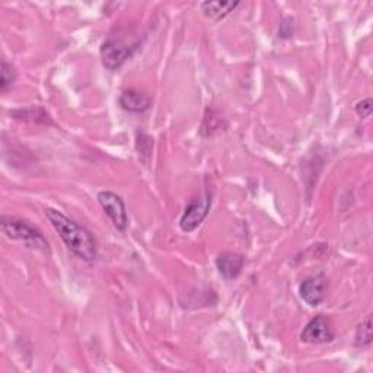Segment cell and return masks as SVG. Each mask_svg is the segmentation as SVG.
I'll return each mask as SVG.
<instances>
[{
    "label": "cell",
    "mask_w": 373,
    "mask_h": 373,
    "mask_svg": "<svg viewBox=\"0 0 373 373\" xmlns=\"http://www.w3.org/2000/svg\"><path fill=\"white\" fill-rule=\"evenodd\" d=\"M46 216L53 225L60 238L68 245L69 250L84 261H95L98 255L96 242L87 227L80 226L63 213L54 209H46Z\"/></svg>",
    "instance_id": "1"
},
{
    "label": "cell",
    "mask_w": 373,
    "mask_h": 373,
    "mask_svg": "<svg viewBox=\"0 0 373 373\" xmlns=\"http://www.w3.org/2000/svg\"><path fill=\"white\" fill-rule=\"evenodd\" d=\"M2 232L12 241L23 242L34 250L50 254V246L44 235L30 222L13 216H2Z\"/></svg>",
    "instance_id": "2"
},
{
    "label": "cell",
    "mask_w": 373,
    "mask_h": 373,
    "mask_svg": "<svg viewBox=\"0 0 373 373\" xmlns=\"http://www.w3.org/2000/svg\"><path fill=\"white\" fill-rule=\"evenodd\" d=\"M139 47V41L129 43L126 38L110 37L101 47L102 63L108 70H118L133 56Z\"/></svg>",
    "instance_id": "3"
},
{
    "label": "cell",
    "mask_w": 373,
    "mask_h": 373,
    "mask_svg": "<svg viewBox=\"0 0 373 373\" xmlns=\"http://www.w3.org/2000/svg\"><path fill=\"white\" fill-rule=\"evenodd\" d=\"M212 206V194L204 193L201 197L194 198L185 207V212L179 220V226L184 232H191L201 225V222L209 215Z\"/></svg>",
    "instance_id": "4"
},
{
    "label": "cell",
    "mask_w": 373,
    "mask_h": 373,
    "mask_svg": "<svg viewBox=\"0 0 373 373\" xmlns=\"http://www.w3.org/2000/svg\"><path fill=\"white\" fill-rule=\"evenodd\" d=\"M98 201L117 229L121 232L126 231L129 226V216L122 198L113 191H101L98 194Z\"/></svg>",
    "instance_id": "5"
},
{
    "label": "cell",
    "mask_w": 373,
    "mask_h": 373,
    "mask_svg": "<svg viewBox=\"0 0 373 373\" xmlns=\"http://www.w3.org/2000/svg\"><path fill=\"white\" fill-rule=\"evenodd\" d=\"M301 340L303 343H309V344L329 343V341L334 340V333L329 327L328 320L324 318L322 315H318L308 322V325L302 331Z\"/></svg>",
    "instance_id": "6"
},
{
    "label": "cell",
    "mask_w": 373,
    "mask_h": 373,
    "mask_svg": "<svg viewBox=\"0 0 373 373\" xmlns=\"http://www.w3.org/2000/svg\"><path fill=\"white\" fill-rule=\"evenodd\" d=\"M327 283L322 274L309 277L301 284V298L309 306H318L325 299Z\"/></svg>",
    "instance_id": "7"
},
{
    "label": "cell",
    "mask_w": 373,
    "mask_h": 373,
    "mask_svg": "<svg viewBox=\"0 0 373 373\" xmlns=\"http://www.w3.org/2000/svg\"><path fill=\"white\" fill-rule=\"evenodd\" d=\"M120 106L122 110H126L129 113H134V114H140L148 111L152 106V98L146 94L134 91V89H129V91H124L120 95Z\"/></svg>",
    "instance_id": "8"
},
{
    "label": "cell",
    "mask_w": 373,
    "mask_h": 373,
    "mask_svg": "<svg viewBox=\"0 0 373 373\" xmlns=\"http://www.w3.org/2000/svg\"><path fill=\"white\" fill-rule=\"evenodd\" d=\"M216 265L219 268L220 274L227 279V280H234L236 279L241 272H242V267H244V258L238 254H231V253H226V254H220L216 260Z\"/></svg>",
    "instance_id": "9"
},
{
    "label": "cell",
    "mask_w": 373,
    "mask_h": 373,
    "mask_svg": "<svg viewBox=\"0 0 373 373\" xmlns=\"http://www.w3.org/2000/svg\"><path fill=\"white\" fill-rule=\"evenodd\" d=\"M238 5L239 2H225V0L222 2V0H216V2H203L200 8L204 16L213 20H220L226 15H229Z\"/></svg>",
    "instance_id": "10"
},
{
    "label": "cell",
    "mask_w": 373,
    "mask_h": 373,
    "mask_svg": "<svg viewBox=\"0 0 373 373\" xmlns=\"http://www.w3.org/2000/svg\"><path fill=\"white\" fill-rule=\"evenodd\" d=\"M16 80V72L15 69L8 63V61H2V73H0V89L4 94H8L9 89L15 85Z\"/></svg>",
    "instance_id": "11"
},
{
    "label": "cell",
    "mask_w": 373,
    "mask_h": 373,
    "mask_svg": "<svg viewBox=\"0 0 373 373\" xmlns=\"http://www.w3.org/2000/svg\"><path fill=\"white\" fill-rule=\"evenodd\" d=\"M372 343V318L366 317V320L358 327L356 331V346L367 347Z\"/></svg>",
    "instance_id": "12"
},
{
    "label": "cell",
    "mask_w": 373,
    "mask_h": 373,
    "mask_svg": "<svg viewBox=\"0 0 373 373\" xmlns=\"http://www.w3.org/2000/svg\"><path fill=\"white\" fill-rule=\"evenodd\" d=\"M372 108H373V101L370 98H366L363 101H360L358 106H356V113L360 115V117H369L370 113H372Z\"/></svg>",
    "instance_id": "13"
},
{
    "label": "cell",
    "mask_w": 373,
    "mask_h": 373,
    "mask_svg": "<svg viewBox=\"0 0 373 373\" xmlns=\"http://www.w3.org/2000/svg\"><path fill=\"white\" fill-rule=\"evenodd\" d=\"M292 19H284L283 23L280 24V28H279V34L282 38H290L293 37V25H292Z\"/></svg>",
    "instance_id": "14"
}]
</instances>
